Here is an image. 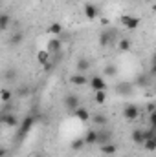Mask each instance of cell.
I'll list each match as a JSON object with an SVG mask.
<instances>
[{
    "label": "cell",
    "mask_w": 156,
    "mask_h": 157,
    "mask_svg": "<svg viewBox=\"0 0 156 157\" xmlns=\"http://www.w3.org/2000/svg\"><path fill=\"white\" fill-rule=\"evenodd\" d=\"M35 124V117L33 115H28V117H24V121L20 122V128H18V139H24V135L31 130V126Z\"/></svg>",
    "instance_id": "1"
},
{
    "label": "cell",
    "mask_w": 156,
    "mask_h": 157,
    "mask_svg": "<svg viewBox=\"0 0 156 157\" xmlns=\"http://www.w3.org/2000/svg\"><path fill=\"white\" fill-rule=\"evenodd\" d=\"M121 24H123L127 29H138L140 24H142V20H140L138 17H132V15H123V17H121Z\"/></svg>",
    "instance_id": "2"
},
{
    "label": "cell",
    "mask_w": 156,
    "mask_h": 157,
    "mask_svg": "<svg viewBox=\"0 0 156 157\" xmlns=\"http://www.w3.org/2000/svg\"><path fill=\"white\" fill-rule=\"evenodd\" d=\"M123 117L127 119V121H136V119L140 117V108L136 104H127L123 108Z\"/></svg>",
    "instance_id": "3"
},
{
    "label": "cell",
    "mask_w": 156,
    "mask_h": 157,
    "mask_svg": "<svg viewBox=\"0 0 156 157\" xmlns=\"http://www.w3.org/2000/svg\"><path fill=\"white\" fill-rule=\"evenodd\" d=\"M88 84H90V88L94 90V91H107V82H105V78L103 77H92L88 78Z\"/></svg>",
    "instance_id": "4"
},
{
    "label": "cell",
    "mask_w": 156,
    "mask_h": 157,
    "mask_svg": "<svg viewBox=\"0 0 156 157\" xmlns=\"http://www.w3.org/2000/svg\"><path fill=\"white\" fill-rule=\"evenodd\" d=\"M116 31L114 29H107V31H103L101 33V37H99V44L101 46H112L114 44V40H116Z\"/></svg>",
    "instance_id": "5"
},
{
    "label": "cell",
    "mask_w": 156,
    "mask_h": 157,
    "mask_svg": "<svg viewBox=\"0 0 156 157\" xmlns=\"http://www.w3.org/2000/svg\"><path fill=\"white\" fill-rule=\"evenodd\" d=\"M64 106H66V110H70V112H76L79 106H81V102H79V97H77V95H74V93H68V95L64 97Z\"/></svg>",
    "instance_id": "6"
},
{
    "label": "cell",
    "mask_w": 156,
    "mask_h": 157,
    "mask_svg": "<svg viewBox=\"0 0 156 157\" xmlns=\"http://www.w3.org/2000/svg\"><path fill=\"white\" fill-rule=\"evenodd\" d=\"M112 137H114V133H112L110 130H97V143H96V144L112 143Z\"/></svg>",
    "instance_id": "7"
},
{
    "label": "cell",
    "mask_w": 156,
    "mask_h": 157,
    "mask_svg": "<svg viewBox=\"0 0 156 157\" xmlns=\"http://www.w3.org/2000/svg\"><path fill=\"white\" fill-rule=\"evenodd\" d=\"M0 122H2V124H6V126H9V128H15V126H18V119H17V115H13V113H7V112H4V113H2Z\"/></svg>",
    "instance_id": "8"
},
{
    "label": "cell",
    "mask_w": 156,
    "mask_h": 157,
    "mask_svg": "<svg viewBox=\"0 0 156 157\" xmlns=\"http://www.w3.org/2000/svg\"><path fill=\"white\" fill-rule=\"evenodd\" d=\"M61 48H63V42H61V39H51L50 42H48V46H46V51L50 53V55H53V53H61Z\"/></svg>",
    "instance_id": "9"
},
{
    "label": "cell",
    "mask_w": 156,
    "mask_h": 157,
    "mask_svg": "<svg viewBox=\"0 0 156 157\" xmlns=\"http://www.w3.org/2000/svg\"><path fill=\"white\" fill-rule=\"evenodd\" d=\"M84 15H86V18L88 20H94V18H97V15H99V9H97V6H94V4H84Z\"/></svg>",
    "instance_id": "10"
},
{
    "label": "cell",
    "mask_w": 156,
    "mask_h": 157,
    "mask_svg": "<svg viewBox=\"0 0 156 157\" xmlns=\"http://www.w3.org/2000/svg\"><path fill=\"white\" fill-rule=\"evenodd\" d=\"M72 84H76V86H84V84H88V78L84 73H76V75H72Z\"/></svg>",
    "instance_id": "11"
},
{
    "label": "cell",
    "mask_w": 156,
    "mask_h": 157,
    "mask_svg": "<svg viewBox=\"0 0 156 157\" xmlns=\"http://www.w3.org/2000/svg\"><path fill=\"white\" fill-rule=\"evenodd\" d=\"M83 139H84V144H96L97 143V132L96 130H88Z\"/></svg>",
    "instance_id": "12"
},
{
    "label": "cell",
    "mask_w": 156,
    "mask_h": 157,
    "mask_svg": "<svg viewBox=\"0 0 156 157\" xmlns=\"http://www.w3.org/2000/svg\"><path fill=\"white\" fill-rule=\"evenodd\" d=\"M101 152L105 154V155H114L117 152V146L114 143H107V144H101Z\"/></svg>",
    "instance_id": "13"
},
{
    "label": "cell",
    "mask_w": 156,
    "mask_h": 157,
    "mask_svg": "<svg viewBox=\"0 0 156 157\" xmlns=\"http://www.w3.org/2000/svg\"><path fill=\"white\" fill-rule=\"evenodd\" d=\"M74 113H76V117H77L81 122H86V121L90 119V113H88V110H86V108H81V106H79V108L76 110V112H74Z\"/></svg>",
    "instance_id": "14"
},
{
    "label": "cell",
    "mask_w": 156,
    "mask_h": 157,
    "mask_svg": "<svg viewBox=\"0 0 156 157\" xmlns=\"http://www.w3.org/2000/svg\"><path fill=\"white\" fill-rule=\"evenodd\" d=\"M11 99H13V91L9 88H2L0 90V101L2 102H11Z\"/></svg>",
    "instance_id": "15"
},
{
    "label": "cell",
    "mask_w": 156,
    "mask_h": 157,
    "mask_svg": "<svg viewBox=\"0 0 156 157\" xmlns=\"http://www.w3.org/2000/svg\"><path fill=\"white\" fill-rule=\"evenodd\" d=\"M130 137H132V141H134L136 144H143V141H145V137H143V130H142V128L134 130Z\"/></svg>",
    "instance_id": "16"
},
{
    "label": "cell",
    "mask_w": 156,
    "mask_h": 157,
    "mask_svg": "<svg viewBox=\"0 0 156 157\" xmlns=\"http://www.w3.org/2000/svg\"><path fill=\"white\" fill-rule=\"evenodd\" d=\"M9 24H11V17L7 13H2L0 15V31H6L9 28Z\"/></svg>",
    "instance_id": "17"
},
{
    "label": "cell",
    "mask_w": 156,
    "mask_h": 157,
    "mask_svg": "<svg viewBox=\"0 0 156 157\" xmlns=\"http://www.w3.org/2000/svg\"><path fill=\"white\" fill-rule=\"evenodd\" d=\"M37 60H39V64L48 66V64H50V53H48L46 49H40L39 53H37Z\"/></svg>",
    "instance_id": "18"
},
{
    "label": "cell",
    "mask_w": 156,
    "mask_h": 157,
    "mask_svg": "<svg viewBox=\"0 0 156 157\" xmlns=\"http://www.w3.org/2000/svg\"><path fill=\"white\" fill-rule=\"evenodd\" d=\"M51 35H55V37H59V35H63V26L59 24V22H53L51 26H50V29H48Z\"/></svg>",
    "instance_id": "19"
},
{
    "label": "cell",
    "mask_w": 156,
    "mask_h": 157,
    "mask_svg": "<svg viewBox=\"0 0 156 157\" xmlns=\"http://www.w3.org/2000/svg\"><path fill=\"white\" fill-rule=\"evenodd\" d=\"M88 68H90V62H88L86 59H79L77 60V71L79 73H84Z\"/></svg>",
    "instance_id": "20"
},
{
    "label": "cell",
    "mask_w": 156,
    "mask_h": 157,
    "mask_svg": "<svg viewBox=\"0 0 156 157\" xmlns=\"http://www.w3.org/2000/svg\"><path fill=\"white\" fill-rule=\"evenodd\" d=\"M74 152H79V150H83L84 148V139L83 137H79V139H76V141H72V146H70Z\"/></svg>",
    "instance_id": "21"
},
{
    "label": "cell",
    "mask_w": 156,
    "mask_h": 157,
    "mask_svg": "<svg viewBox=\"0 0 156 157\" xmlns=\"http://www.w3.org/2000/svg\"><path fill=\"white\" fill-rule=\"evenodd\" d=\"M142 146H143L145 150H149V152H154L156 150V139H145Z\"/></svg>",
    "instance_id": "22"
},
{
    "label": "cell",
    "mask_w": 156,
    "mask_h": 157,
    "mask_svg": "<svg viewBox=\"0 0 156 157\" xmlns=\"http://www.w3.org/2000/svg\"><path fill=\"white\" fill-rule=\"evenodd\" d=\"M22 40H24V33H15L13 37H9V44L11 46H18Z\"/></svg>",
    "instance_id": "23"
},
{
    "label": "cell",
    "mask_w": 156,
    "mask_h": 157,
    "mask_svg": "<svg viewBox=\"0 0 156 157\" xmlns=\"http://www.w3.org/2000/svg\"><path fill=\"white\" fill-rule=\"evenodd\" d=\"M94 101H96V104H105V101H107V93H105V91H96Z\"/></svg>",
    "instance_id": "24"
},
{
    "label": "cell",
    "mask_w": 156,
    "mask_h": 157,
    "mask_svg": "<svg viewBox=\"0 0 156 157\" xmlns=\"http://www.w3.org/2000/svg\"><path fill=\"white\" fill-rule=\"evenodd\" d=\"M117 48H119V51H129V49H130V40L129 39H121L119 40V44H117Z\"/></svg>",
    "instance_id": "25"
},
{
    "label": "cell",
    "mask_w": 156,
    "mask_h": 157,
    "mask_svg": "<svg viewBox=\"0 0 156 157\" xmlns=\"http://www.w3.org/2000/svg\"><path fill=\"white\" fill-rule=\"evenodd\" d=\"M94 122L99 124V126H105V124H107V117L101 115V113H96V115H94Z\"/></svg>",
    "instance_id": "26"
},
{
    "label": "cell",
    "mask_w": 156,
    "mask_h": 157,
    "mask_svg": "<svg viewBox=\"0 0 156 157\" xmlns=\"http://www.w3.org/2000/svg\"><path fill=\"white\" fill-rule=\"evenodd\" d=\"M116 73H117L116 66H107V68H105V75H109V77H110V75H116Z\"/></svg>",
    "instance_id": "27"
},
{
    "label": "cell",
    "mask_w": 156,
    "mask_h": 157,
    "mask_svg": "<svg viewBox=\"0 0 156 157\" xmlns=\"http://www.w3.org/2000/svg\"><path fill=\"white\" fill-rule=\"evenodd\" d=\"M147 82H149V78L145 77V75H140L138 80H136V84H138V86H147Z\"/></svg>",
    "instance_id": "28"
},
{
    "label": "cell",
    "mask_w": 156,
    "mask_h": 157,
    "mask_svg": "<svg viewBox=\"0 0 156 157\" xmlns=\"http://www.w3.org/2000/svg\"><path fill=\"white\" fill-rule=\"evenodd\" d=\"M28 91H30V88H28V86H20V88H18V95H20V97H26V95H28Z\"/></svg>",
    "instance_id": "29"
},
{
    "label": "cell",
    "mask_w": 156,
    "mask_h": 157,
    "mask_svg": "<svg viewBox=\"0 0 156 157\" xmlns=\"http://www.w3.org/2000/svg\"><path fill=\"white\" fill-rule=\"evenodd\" d=\"M149 124H151L153 128L156 126V113H154V112H153V113H149Z\"/></svg>",
    "instance_id": "30"
},
{
    "label": "cell",
    "mask_w": 156,
    "mask_h": 157,
    "mask_svg": "<svg viewBox=\"0 0 156 157\" xmlns=\"http://www.w3.org/2000/svg\"><path fill=\"white\" fill-rule=\"evenodd\" d=\"M147 112H149V113L154 112V102H149V104H147Z\"/></svg>",
    "instance_id": "31"
},
{
    "label": "cell",
    "mask_w": 156,
    "mask_h": 157,
    "mask_svg": "<svg viewBox=\"0 0 156 157\" xmlns=\"http://www.w3.org/2000/svg\"><path fill=\"white\" fill-rule=\"evenodd\" d=\"M7 155V150H6V148H2V146H0V157H6Z\"/></svg>",
    "instance_id": "32"
},
{
    "label": "cell",
    "mask_w": 156,
    "mask_h": 157,
    "mask_svg": "<svg viewBox=\"0 0 156 157\" xmlns=\"http://www.w3.org/2000/svg\"><path fill=\"white\" fill-rule=\"evenodd\" d=\"M37 157H44V155H37Z\"/></svg>",
    "instance_id": "33"
},
{
    "label": "cell",
    "mask_w": 156,
    "mask_h": 157,
    "mask_svg": "<svg viewBox=\"0 0 156 157\" xmlns=\"http://www.w3.org/2000/svg\"><path fill=\"white\" fill-rule=\"evenodd\" d=\"M147 2H151V0H147Z\"/></svg>",
    "instance_id": "34"
}]
</instances>
